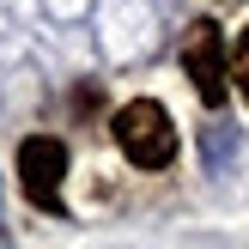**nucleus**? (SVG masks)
I'll use <instances>...</instances> for the list:
<instances>
[{
  "label": "nucleus",
  "mask_w": 249,
  "mask_h": 249,
  "mask_svg": "<svg viewBox=\"0 0 249 249\" xmlns=\"http://www.w3.org/2000/svg\"><path fill=\"white\" fill-rule=\"evenodd\" d=\"M109 134H116L122 158H128L134 170H164L170 158H177V122H170V109L158 104V97L122 104L116 122H109Z\"/></svg>",
  "instance_id": "nucleus-1"
},
{
  "label": "nucleus",
  "mask_w": 249,
  "mask_h": 249,
  "mask_svg": "<svg viewBox=\"0 0 249 249\" xmlns=\"http://www.w3.org/2000/svg\"><path fill=\"white\" fill-rule=\"evenodd\" d=\"M182 73L195 79V91H201V104L207 109H219L231 97V55H225V36H219V24L213 18H195L189 24V36H182Z\"/></svg>",
  "instance_id": "nucleus-2"
},
{
  "label": "nucleus",
  "mask_w": 249,
  "mask_h": 249,
  "mask_svg": "<svg viewBox=\"0 0 249 249\" xmlns=\"http://www.w3.org/2000/svg\"><path fill=\"white\" fill-rule=\"evenodd\" d=\"M61 177H67V146L55 134H31L18 146V182L43 213H61Z\"/></svg>",
  "instance_id": "nucleus-3"
},
{
  "label": "nucleus",
  "mask_w": 249,
  "mask_h": 249,
  "mask_svg": "<svg viewBox=\"0 0 249 249\" xmlns=\"http://www.w3.org/2000/svg\"><path fill=\"white\" fill-rule=\"evenodd\" d=\"M231 79H237V91H243V104H249V24L237 31V43H231Z\"/></svg>",
  "instance_id": "nucleus-4"
}]
</instances>
